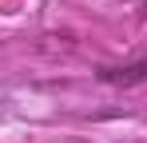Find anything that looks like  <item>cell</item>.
Listing matches in <instances>:
<instances>
[{
    "instance_id": "1",
    "label": "cell",
    "mask_w": 147,
    "mask_h": 143,
    "mask_svg": "<svg viewBox=\"0 0 147 143\" xmlns=\"http://www.w3.org/2000/svg\"><path fill=\"white\" fill-rule=\"evenodd\" d=\"M99 80H107V84H139V80H147V64H131V68H103L99 72Z\"/></svg>"
}]
</instances>
